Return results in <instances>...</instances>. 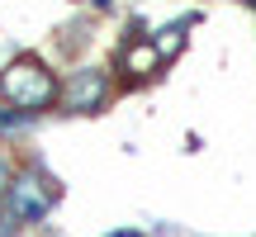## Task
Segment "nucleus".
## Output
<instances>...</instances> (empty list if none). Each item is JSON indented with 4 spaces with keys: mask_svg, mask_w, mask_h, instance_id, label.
I'll return each instance as SVG.
<instances>
[{
    "mask_svg": "<svg viewBox=\"0 0 256 237\" xmlns=\"http://www.w3.org/2000/svg\"><path fill=\"white\" fill-rule=\"evenodd\" d=\"M0 90H5V100L14 104L19 114H38V110L52 104L57 76L48 72L38 57H19V62H10L5 72H0Z\"/></svg>",
    "mask_w": 256,
    "mask_h": 237,
    "instance_id": "obj_1",
    "label": "nucleus"
},
{
    "mask_svg": "<svg viewBox=\"0 0 256 237\" xmlns=\"http://www.w3.org/2000/svg\"><path fill=\"white\" fill-rule=\"evenodd\" d=\"M52 200H57V190H52V180H43V171H38V166L14 171V185H10V194H5V204L14 209L19 223L48 218V214H52Z\"/></svg>",
    "mask_w": 256,
    "mask_h": 237,
    "instance_id": "obj_2",
    "label": "nucleus"
},
{
    "mask_svg": "<svg viewBox=\"0 0 256 237\" xmlns=\"http://www.w3.org/2000/svg\"><path fill=\"white\" fill-rule=\"evenodd\" d=\"M104 100H110V76L100 66H81V72L66 76V86H62V110L66 114H95Z\"/></svg>",
    "mask_w": 256,
    "mask_h": 237,
    "instance_id": "obj_3",
    "label": "nucleus"
},
{
    "mask_svg": "<svg viewBox=\"0 0 256 237\" xmlns=\"http://www.w3.org/2000/svg\"><path fill=\"white\" fill-rule=\"evenodd\" d=\"M28 124H34V114H19V110L0 114V133H14V128H28Z\"/></svg>",
    "mask_w": 256,
    "mask_h": 237,
    "instance_id": "obj_4",
    "label": "nucleus"
},
{
    "mask_svg": "<svg viewBox=\"0 0 256 237\" xmlns=\"http://www.w3.org/2000/svg\"><path fill=\"white\" fill-rule=\"evenodd\" d=\"M19 228H24V223L14 218V209H10V204H0V237H14Z\"/></svg>",
    "mask_w": 256,
    "mask_h": 237,
    "instance_id": "obj_5",
    "label": "nucleus"
},
{
    "mask_svg": "<svg viewBox=\"0 0 256 237\" xmlns=\"http://www.w3.org/2000/svg\"><path fill=\"white\" fill-rule=\"evenodd\" d=\"M10 185H14V176H10V162H5V156H0V204H5Z\"/></svg>",
    "mask_w": 256,
    "mask_h": 237,
    "instance_id": "obj_6",
    "label": "nucleus"
},
{
    "mask_svg": "<svg viewBox=\"0 0 256 237\" xmlns=\"http://www.w3.org/2000/svg\"><path fill=\"white\" fill-rule=\"evenodd\" d=\"M110 237H142V232H133V228H119V232H110Z\"/></svg>",
    "mask_w": 256,
    "mask_h": 237,
    "instance_id": "obj_7",
    "label": "nucleus"
},
{
    "mask_svg": "<svg viewBox=\"0 0 256 237\" xmlns=\"http://www.w3.org/2000/svg\"><path fill=\"white\" fill-rule=\"evenodd\" d=\"M100 5H110V0H100Z\"/></svg>",
    "mask_w": 256,
    "mask_h": 237,
    "instance_id": "obj_8",
    "label": "nucleus"
}]
</instances>
